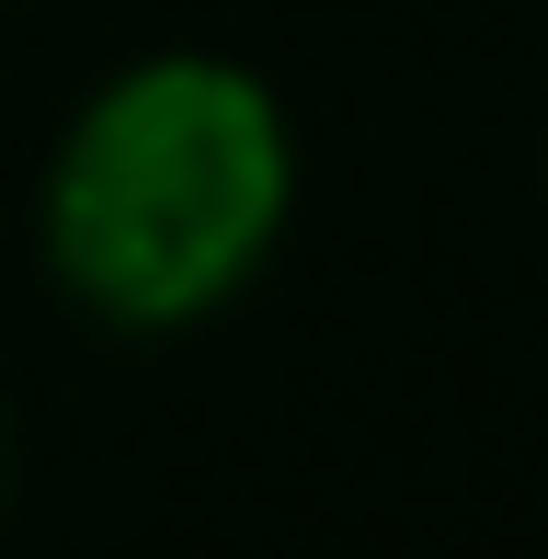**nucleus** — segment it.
Masks as SVG:
<instances>
[{
  "label": "nucleus",
  "instance_id": "obj_1",
  "mask_svg": "<svg viewBox=\"0 0 548 559\" xmlns=\"http://www.w3.org/2000/svg\"><path fill=\"white\" fill-rule=\"evenodd\" d=\"M297 217L286 104L240 58L171 46L69 115L46 160V263L115 332H183L229 309Z\"/></svg>",
  "mask_w": 548,
  "mask_h": 559
}]
</instances>
